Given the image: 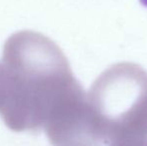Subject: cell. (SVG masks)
Here are the masks:
<instances>
[{
    "mask_svg": "<svg viewBox=\"0 0 147 146\" xmlns=\"http://www.w3.org/2000/svg\"><path fill=\"white\" fill-rule=\"evenodd\" d=\"M128 146H147V126Z\"/></svg>",
    "mask_w": 147,
    "mask_h": 146,
    "instance_id": "obj_3",
    "label": "cell"
},
{
    "mask_svg": "<svg viewBox=\"0 0 147 146\" xmlns=\"http://www.w3.org/2000/svg\"><path fill=\"white\" fill-rule=\"evenodd\" d=\"M1 65L0 117L16 132L44 130L56 115L86 94L63 51L39 32L12 34L4 43Z\"/></svg>",
    "mask_w": 147,
    "mask_h": 146,
    "instance_id": "obj_1",
    "label": "cell"
},
{
    "mask_svg": "<svg viewBox=\"0 0 147 146\" xmlns=\"http://www.w3.org/2000/svg\"><path fill=\"white\" fill-rule=\"evenodd\" d=\"M87 97L89 146H124L147 123V71L130 62L112 65Z\"/></svg>",
    "mask_w": 147,
    "mask_h": 146,
    "instance_id": "obj_2",
    "label": "cell"
},
{
    "mask_svg": "<svg viewBox=\"0 0 147 146\" xmlns=\"http://www.w3.org/2000/svg\"><path fill=\"white\" fill-rule=\"evenodd\" d=\"M4 89V76H3V69H2V65L0 62V102H1L2 94H3Z\"/></svg>",
    "mask_w": 147,
    "mask_h": 146,
    "instance_id": "obj_4",
    "label": "cell"
}]
</instances>
